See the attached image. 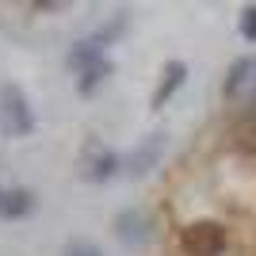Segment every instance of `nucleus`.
<instances>
[{"label": "nucleus", "instance_id": "14", "mask_svg": "<svg viewBox=\"0 0 256 256\" xmlns=\"http://www.w3.org/2000/svg\"><path fill=\"white\" fill-rule=\"evenodd\" d=\"M31 12H65V4H54V0H38V4H31Z\"/></svg>", "mask_w": 256, "mask_h": 256}, {"label": "nucleus", "instance_id": "3", "mask_svg": "<svg viewBox=\"0 0 256 256\" xmlns=\"http://www.w3.org/2000/svg\"><path fill=\"white\" fill-rule=\"evenodd\" d=\"M115 237H118L126 248H142V245L153 237L150 214L142 210V206H126V210H118V214H115Z\"/></svg>", "mask_w": 256, "mask_h": 256}, {"label": "nucleus", "instance_id": "2", "mask_svg": "<svg viewBox=\"0 0 256 256\" xmlns=\"http://www.w3.org/2000/svg\"><path fill=\"white\" fill-rule=\"evenodd\" d=\"M0 126H4V134L8 138H31L34 134V111L31 104H27V96H23L20 84H4L0 88Z\"/></svg>", "mask_w": 256, "mask_h": 256}, {"label": "nucleus", "instance_id": "7", "mask_svg": "<svg viewBox=\"0 0 256 256\" xmlns=\"http://www.w3.org/2000/svg\"><path fill=\"white\" fill-rule=\"evenodd\" d=\"M31 210H34V195L27 188H0V218L4 222L27 218Z\"/></svg>", "mask_w": 256, "mask_h": 256}, {"label": "nucleus", "instance_id": "5", "mask_svg": "<svg viewBox=\"0 0 256 256\" xmlns=\"http://www.w3.org/2000/svg\"><path fill=\"white\" fill-rule=\"evenodd\" d=\"M122 160H118L115 150H104V146H88L84 157H80V176L88 184H104V180H115Z\"/></svg>", "mask_w": 256, "mask_h": 256}, {"label": "nucleus", "instance_id": "13", "mask_svg": "<svg viewBox=\"0 0 256 256\" xmlns=\"http://www.w3.org/2000/svg\"><path fill=\"white\" fill-rule=\"evenodd\" d=\"M241 122H245V126H252V130H256V88H252V96H248L245 111H241Z\"/></svg>", "mask_w": 256, "mask_h": 256}, {"label": "nucleus", "instance_id": "8", "mask_svg": "<svg viewBox=\"0 0 256 256\" xmlns=\"http://www.w3.org/2000/svg\"><path fill=\"white\" fill-rule=\"evenodd\" d=\"M184 80H188V65H184V62H168V65H164L160 84H157V92H153V111H160V107L168 104V100L180 92Z\"/></svg>", "mask_w": 256, "mask_h": 256}, {"label": "nucleus", "instance_id": "12", "mask_svg": "<svg viewBox=\"0 0 256 256\" xmlns=\"http://www.w3.org/2000/svg\"><path fill=\"white\" fill-rule=\"evenodd\" d=\"M241 38L245 42H256V4H248L241 12Z\"/></svg>", "mask_w": 256, "mask_h": 256}, {"label": "nucleus", "instance_id": "11", "mask_svg": "<svg viewBox=\"0 0 256 256\" xmlns=\"http://www.w3.org/2000/svg\"><path fill=\"white\" fill-rule=\"evenodd\" d=\"M62 256H104V248L96 241H84V237H76V241H65Z\"/></svg>", "mask_w": 256, "mask_h": 256}, {"label": "nucleus", "instance_id": "6", "mask_svg": "<svg viewBox=\"0 0 256 256\" xmlns=\"http://www.w3.org/2000/svg\"><path fill=\"white\" fill-rule=\"evenodd\" d=\"M245 88H256V58H237V62L226 69V80H222L226 100H237Z\"/></svg>", "mask_w": 256, "mask_h": 256}, {"label": "nucleus", "instance_id": "1", "mask_svg": "<svg viewBox=\"0 0 256 256\" xmlns=\"http://www.w3.org/2000/svg\"><path fill=\"white\" fill-rule=\"evenodd\" d=\"M180 248L184 256H226L230 252V230L214 218L192 222L180 230Z\"/></svg>", "mask_w": 256, "mask_h": 256}, {"label": "nucleus", "instance_id": "10", "mask_svg": "<svg viewBox=\"0 0 256 256\" xmlns=\"http://www.w3.org/2000/svg\"><path fill=\"white\" fill-rule=\"evenodd\" d=\"M111 69H115V65H111V62L104 58V62H100V65H92L88 73H80V92H84V96H88V92H96V84L111 76Z\"/></svg>", "mask_w": 256, "mask_h": 256}, {"label": "nucleus", "instance_id": "9", "mask_svg": "<svg viewBox=\"0 0 256 256\" xmlns=\"http://www.w3.org/2000/svg\"><path fill=\"white\" fill-rule=\"evenodd\" d=\"M65 62H69V69H76V73H88L92 65L104 62V46H96L92 38H80V42L69 50V58H65Z\"/></svg>", "mask_w": 256, "mask_h": 256}, {"label": "nucleus", "instance_id": "4", "mask_svg": "<svg viewBox=\"0 0 256 256\" xmlns=\"http://www.w3.org/2000/svg\"><path fill=\"white\" fill-rule=\"evenodd\" d=\"M164 134L160 130H153V134H146V138L134 146V153H130V160H126V172L134 176V180H142V176H150L153 168L160 164V157H164Z\"/></svg>", "mask_w": 256, "mask_h": 256}]
</instances>
